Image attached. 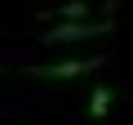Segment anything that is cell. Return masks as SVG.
Here are the masks:
<instances>
[{
	"label": "cell",
	"mask_w": 133,
	"mask_h": 125,
	"mask_svg": "<svg viewBox=\"0 0 133 125\" xmlns=\"http://www.w3.org/2000/svg\"><path fill=\"white\" fill-rule=\"evenodd\" d=\"M111 18H93V22H53L49 31H40V45H76V40H93L107 36Z\"/></svg>",
	"instance_id": "cell-1"
},
{
	"label": "cell",
	"mask_w": 133,
	"mask_h": 125,
	"mask_svg": "<svg viewBox=\"0 0 133 125\" xmlns=\"http://www.w3.org/2000/svg\"><path fill=\"white\" fill-rule=\"evenodd\" d=\"M107 58H58V62H40V67H27V76H40V81H80L89 72H98Z\"/></svg>",
	"instance_id": "cell-2"
},
{
	"label": "cell",
	"mask_w": 133,
	"mask_h": 125,
	"mask_svg": "<svg viewBox=\"0 0 133 125\" xmlns=\"http://www.w3.org/2000/svg\"><path fill=\"white\" fill-rule=\"evenodd\" d=\"M111 103H115V85H93V94H89V107H84V112H89L93 121H102V116L111 112Z\"/></svg>",
	"instance_id": "cell-3"
},
{
	"label": "cell",
	"mask_w": 133,
	"mask_h": 125,
	"mask_svg": "<svg viewBox=\"0 0 133 125\" xmlns=\"http://www.w3.org/2000/svg\"><path fill=\"white\" fill-rule=\"evenodd\" d=\"M53 18L58 22H93V0H71V5H62Z\"/></svg>",
	"instance_id": "cell-4"
}]
</instances>
